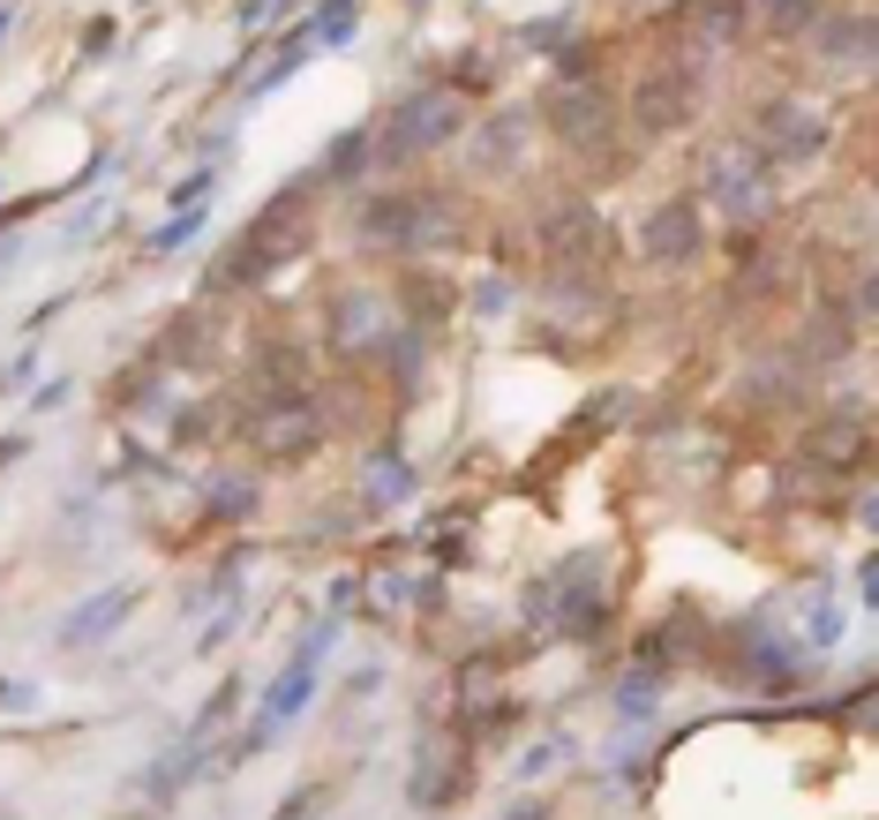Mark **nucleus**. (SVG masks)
Instances as JSON below:
<instances>
[{
    "instance_id": "obj_12",
    "label": "nucleus",
    "mask_w": 879,
    "mask_h": 820,
    "mask_svg": "<svg viewBox=\"0 0 879 820\" xmlns=\"http://www.w3.org/2000/svg\"><path fill=\"white\" fill-rule=\"evenodd\" d=\"M474 309H481V316L511 309V287H503V279H481V287H474Z\"/></svg>"
},
{
    "instance_id": "obj_5",
    "label": "nucleus",
    "mask_w": 879,
    "mask_h": 820,
    "mask_svg": "<svg viewBox=\"0 0 879 820\" xmlns=\"http://www.w3.org/2000/svg\"><path fill=\"white\" fill-rule=\"evenodd\" d=\"M556 129H564V143H609V106L594 98V90H564L556 98Z\"/></svg>"
},
{
    "instance_id": "obj_10",
    "label": "nucleus",
    "mask_w": 879,
    "mask_h": 820,
    "mask_svg": "<svg viewBox=\"0 0 879 820\" xmlns=\"http://www.w3.org/2000/svg\"><path fill=\"white\" fill-rule=\"evenodd\" d=\"M204 188H210V166H196V173H181V181L166 188V204H181V212H196V204H204Z\"/></svg>"
},
{
    "instance_id": "obj_7",
    "label": "nucleus",
    "mask_w": 879,
    "mask_h": 820,
    "mask_svg": "<svg viewBox=\"0 0 879 820\" xmlns=\"http://www.w3.org/2000/svg\"><path fill=\"white\" fill-rule=\"evenodd\" d=\"M820 53H835V61H865V53H872V15H849V23H820Z\"/></svg>"
},
{
    "instance_id": "obj_1",
    "label": "nucleus",
    "mask_w": 879,
    "mask_h": 820,
    "mask_svg": "<svg viewBox=\"0 0 879 820\" xmlns=\"http://www.w3.org/2000/svg\"><path fill=\"white\" fill-rule=\"evenodd\" d=\"M459 129H466V98L459 90H421L414 106H399L391 129H383V173L421 159L428 143H444V136H459Z\"/></svg>"
},
{
    "instance_id": "obj_14",
    "label": "nucleus",
    "mask_w": 879,
    "mask_h": 820,
    "mask_svg": "<svg viewBox=\"0 0 879 820\" xmlns=\"http://www.w3.org/2000/svg\"><path fill=\"white\" fill-rule=\"evenodd\" d=\"M414 8H428V0H414Z\"/></svg>"
},
{
    "instance_id": "obj_3",
    "label": "nucleus",
    "mask_w": 879,
    "mask_h": 820,
    "mask_svg": "<svg viewBox=\"0 0 879 820\" xmlns=\"http://www.w3.org/2000/svg\"><path fill=\"white\" fill-rule=\"evenodd\" d=\"M692 249H699V204L676 196V204H662V212L647 218V257L654 263H684Z\"/></svg>"
},
{
    "instance_id": "obj_13",
    "label": "nucleus",
    "mask_w": 879,
    "mask_h": 820,
    "mask_svg": "<svg viewBox=\"0 0 879 820\" xmlns=\"http://www.w3.org/2000/svg\"><path fill=\"white\" fill-rule=\"evenodd\" d=\"M511 820H542V806H527V813H511Z\"/></svg>"
},
{
    "instance_id": "obj_9",
    "label": "nucleus",
    "mask_w": 879,
    "mask_h": 820,
    "mask_svg": "<svg viewBox=\"0 0 879 820\" xmlns=\"http://www.w3.org/2000/svg\"><path fill=\"white\" fill-rule=\"evenodd\" d=\"M361 151H369V136H361V129H354V136H338V143H332V159H324V173H332V181H354Z\"/></svg>"
},
{
    "instance_id": "obj_2",
    "label": "nucleus",
    "mask_w": 879,
    "mask_h": 820,
    "mask_svg": "<svg viewBox=\"0 0 879 820\" xmlns=\"http://www.w3.org/2000/svg\"><path fill=\"white\" fill-rule=\"evenodd\" d=\"M308 692H316V648H301V655H293V670H286V678H279V686H271V692H263V715H256L249 745H263V737H271V731H286L293 715L308 708Z\"/></svg>"
},
{
    "instance_id": "obj_4",
    "label": "nucleus",
    "mask_w": 879,
    "mask_h": 820,
    "mask_svg": "<svg viewBox=\"0 0 879 820\" xmlns=\"http://www.w3.org/2000/svg\"><path fill=\"white\" fill-rule=\"evenodd\" d=\"M684 106H692V76H684V68H654V76L639 84V121H647V129H676Z\"/></svg>"
},
{
    "instance_id": "obj_8",
    "label": "nucleus",
    "mask_w": 879,
    "mask_h": 820,
    "mask_svg": "<svg viewBox=\"0 0 879 820\" xmlns=\"http://www.w3.org/2000/svg\"><path fill=\"white\" fill-rule=\"evenodd\" d=\"M196 234H204V212H181L173 226H159V234H151V257H173V249H188Z\"/></svg>"
},
{
    "instance_id": "obj_11",
    "label": "nucleus",
    "mask_w": 879,
    "mask_h": 820,
    "mask_svg": "<svg viewBox=\"0 0 879 820\" xmlns=\"http://www.w3.org/2000/svg\"><path fill=\"white\" fill-rule=\"evenodd\" d=\"M617 708H625L631 723H639V715H647V708H654V678H631V686L617 692Z\"/></svg>"
},
{
    "instance_id": "obj_6",
    "label": "nucleus",
    "mask_w": 879,
    "mask_h": 820,
    "mask_svg": "<svg viewBox=\"0 0 879 820\" xmlns=\"http://www.w3.org/2000/svg\"><path fill=\"white\" fill-rule=\"evenodd\" d=\"M128 609H135V587H106L90 609H76V617H68V633H61V640H68V648H84V640H98V633H113Z\"/></svg>"
}]
</instances>
